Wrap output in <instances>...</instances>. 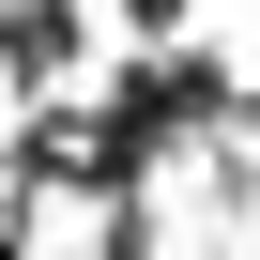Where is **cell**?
Returning <instances> with one entry per match:
<instances>
[{"mask_svg":"<svg viewBox=\"0 0 260 260\" xmlns=\"http://www.w3.org/2000/svg\"><path fill=\"white\" fill-rule=\"evenodd\" d=\"M0 61L16 77H61L77 61V0H16V16H0Z\"/></svg>","mask_w":260,"mask_h":260,"instance_id":"1","label":"cell"},{"mask_svg":"<svg viewBox=\"0 0 260 260\" xmlns=\"http://www.w3.org/2000/svg\"><path fill=\"white\" fill-rule=\"evenodd\" d=\"M122 16H138V46H169V31H184V0H122Z\"/></svg>","mask_w":260,"mask_h":260,"instance_id":"2","label":"cell"}]
</instances>
